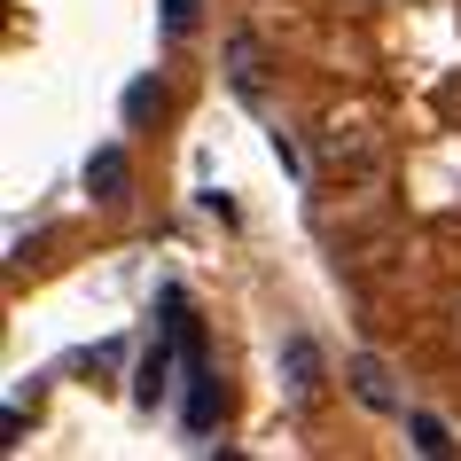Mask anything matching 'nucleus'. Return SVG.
Returning <instances> with one entry per match:
<instances>
[{"label": "nucleus", "instance_id": "nucleus-5", "mask_svg": "<svg viewBox=\"0 0 461 461\" xmlns=\"http://www.w3.org/2000/svg\"><path fill=\"white\" fill-rule=\"evenodd\" d=\"M165 375H172V344H149V352H141V384H133V399H141V407H157V399H165Z\"/></svg>", "mask_w": 461, "mask_h": 461}, {"label": "nucleus", "instance_id": "nucleus-1", "mask_svg": "<svg viewBox=\"0 0 461 461\" xmlns=\"http://www.w3.org/2000/svg\"><path fill=\"white\" fill-rule=\"evenodd\" d=\"M282 384H290V399H313V391H321V344L313 337L282 344Z\"/></svg>", "mask_w": 461, "mask_h": 461}, {"label": "nucleus", "instance_id": "nucleus-9", "mask_svg": "<svg viewBox=\"0 0 461 461\" xmlns=\"http://www.w3.org/2000/svg\"><path fill=\"white\" fill-rule=\"evenodd\" d=\"M165 32H172V40H188V32H195V0H165Z\"/></svg>", "mask_w": 461, "mask_h": 461}, {"label": "nucleus", "instance_id": "nucleus-3", "mask_svg": "<svg viewBox=\"0 0 461 461\" xmlns=\"http://www.w3.org/2000/svg\"><path fill=\"white\" fill-rule=\"evenodd\" d=\"M212 414H219L212 367H188V430H195V438H212Z\"/></svg>", "mask_w": 461, "mask_h": 461}, {"label": "nucleus", "instance_id": "nucleus-2", "mask_svg": "<svg viewBox=\"0 0 461 461\" xmlns=\"http://www.w3.org/2000/svg\"><path fill=\"white\" fill-rule=\"evenodd\" d=\"M125 180H133V165H125V149H118V141H102L95 157H86V188H95L102 203H118V195H125Z\"/></svg>", "mask_w": 461, "mask_h": 461}, {"label": "nucleus", "instance_id": "nucleus-4", "mask_svg": "<svg viewBox=\"0 0 461 461\" xmlns=\"http://www.w3.org/2000/svg\"><path fill=\"white\" fill-rule=\"evenodd\" d=\"M352 391H360V407H375V414H391L399 407V399H391V384H384V360H352Z\"/></svg>", "mask_w": 461, "mask_h": 461}, {"label": "nucleus", "instance_id": "nucleus-7", "mask_svg": "<svg viewBox=\"0 0 461 461\" xmlns=\"http://www.w3.org/2000/svg\"><path fill=\"white\" fill-rule=\"evenodd\" d=\"M407 438H414V454H430V461L454 454V438H446V422H438V414H407Z\"/></svg>", "mask_w": 461, "mask_h": 461}, {"label": "nucleus", "instance_id": "nucleus-6", "mask_svg": "<svg viewBox=\"0 0 461 461\" xmlns=\"http://www.w3.org/2000/svg\"><path fill=\"white\" fill-rule=\"evenodd\" d=\"M227 71H235V95H258V40L250 32L227 40Z\"/></svg>", "mask_w": 461, "mask_h": 461}, {"label": "nucleus", "instance_id": "nucleus-8", "mask_svg": "<svg viewBox=\"0 0 461 461\" xmlns=\"http://www.w3.org/2000/svg\"><path fill=\"white\" fill-rule=\"evenodd\" d=\"M149 110H165V86H157V78H141V86L125 95V118H149Z\"/></svg>", "mask_w": 461, "mask_h": 461}]
</instances>
